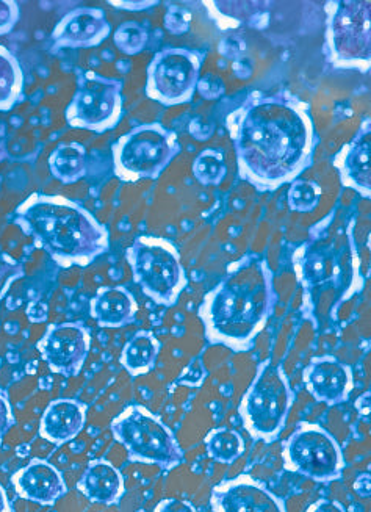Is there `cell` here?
I'll list each match as a JSON object with an SVG mask.
<instances>
[{"instance_id":"25","label":"cell","mask_w":371,"mask_h":512,"mask_svg":"<svg viewBox=\"0 0 371 512\" xmlns=\"http://www.w3.org/2000/svg\"><path fill=\"white\" fill-rule=\"evenodd\" d=\"M206 448L210 458L220 464H232L245 451V440L240 433L227 428L210 431L206 437Z\"/></svg>"},{"instance_id":"10","label":"cell","mask_w":371,"mask_h":512,"mask_svg":"<svg viewBox=\"0 0 371 512\" xmlns=\"http://www.w3.org/2000/svg\"><path fill=\"white\" fill-rule=\"evenodd\" d=\"M201 65V55L185 47L157 52L148 66V98L166 107L190 102L201 79Z\"/></svg>"},{"instance_id":"32","label":"cell","mask_w":371,"mask_h":512,"mask_svg":"<svg viewBox=\"0 0 371 512\" xmlns=\"http://www.w3.org/2000/svg\"><path fill=\"white\" fill-rule=\"evenodd\" d=\"M19 267L13 260H0V300L4 298L11 282L18 276Z\"/></svg>"},{"instance_id":"13","label":"cell","mask_w":371,"mask_h":512,"mask_svg":"<svg viewBox=\"0 0 371 512\" xmlns=\"http://www.w3.org/2000/svg\"><path fill=\"white\" fill-rule=\"evenodd\" d=\"M212 508L215 512H287L281 498L249 475L213 487Z\"/></svg>"},{"instance_id":"12","label":"cell","mask_w":371,"mask_h":512,"mask_svg":"<svg viewBox=\"0 0 371 512\" xmlns=\"http://www.w3.org/2000/svg\"><path fill=\"white\" fill-rule=\"evenodd\" d=\"M90 348V332L80 323L49 326L38 342V350L47 367L66 378L79 375Z\"/></svg>"},{"instance_id":"36","label":"cell","mask_w":371,"mask_h":512,"mask_svg":"<svg viewBox=\"0 0 371 512\" xmlns=\"http://www.w3.org/2000/svg\"><path fill=\"white\" fill-rule=\"evenodd\" d=\"M47 314H49L47 304L41 303V301H35L27 307V317L32 323H43L47 320Z\"/></svg>"},{"instance_id":"35","label":"cell","mask_w":371,"mask_h":512,"mask_svg":"<svg viewBox=\"0 0 371 512\" xmlns=\"http://www.w3.org/2000/svg\"><path fill=\"white\" fill-rule=\"evenodd\" d=\"M154 512H198L195 506L185 500H177V498H168L157 505Z\"/></svg>"},{"instance_id":"40","label":"cell","mask_w":371,"mask_h":512,"mask_svg":"<svg viewBox=\"0 0 371 512\" xmlns=\"http://www.w3.org/2000/svg\"><path fill=\"white\" fill-rule=\"evenodd\" d=\"M356 409L361 412V414H368V412H370V392L362 395V397L356 401Z\"/></svg>"},{"instance_id":"34","label":"cell","mask_w":371,"mask_h":512,"mask_svg":"<svg viewBox=\"0 0 371 512\" xmlns=\"http://www.w3.org/2000/svg\"><path fill=\"white\" fill-rule=\"evenodd\" d=\"M13 425H15V417L11 412L10 403H8L5 395L0 394V444H2L5 434L10 431Z\"/></svg>"},{"instance_id":"16","label":"cell","mask_w":371,"mask_h":512,"mask_svg":"<svg viewBox=\"0 0 371 512\" xmlns=\"http://www.w3.org/2000/svg\"><path fill=\"white\" fill-rule=\"evenodd\" d=\"M335 168L345 187L353 188L359 195H371V130L370 121L361 127L356 137L343 146L335 157Z\"/></svg>"},{"instance_id":"2","label":"cell","mask_w":371,"mask_h":512,"mask_svg":"<svg viewBox=\"0 0 371 512\" xmlns=\"http://www.w3.org/2000/svg\"><path fill=\"white\" fill-rule=\"evenodd\" d=\"M276 301L267 262L245 260L204 296L199 317L207 339L234 351L249 350L270 320Z\"/></svg>"},{"instance_id":"14","label":"cell","mask_w":371,"mask_h":512,"mask_svg":"<svg viewBox=\"0 0 371 512\" xmlns=\"http://www.w3.org/2000/svg\"><path fill=\"white\" fill-rule=\"evenodd\" d=\"M110 32L112 26L102 8L80 7L58 22L52 41L55 47H94L109 37Z\"/></svg>"},{"instance_id":"31","label":"cell","mask_w":371,"mask_h":512,"mask_svg":"<svg viewBox=\"0 0 371 512\" xmlns=\"http://www.w3.org/2000/svg\"><path fill=\"white\" fill-rule=\"evenodd\" d=\"M206 376V367H204V364H202L199 359H196V361L188 365L187 370L182 373L181 378L177 379V383L185 384V386L190 387H198L199 384L206 379Z\"/></svg>"},{"instance_id":"22","label":"cell","mask_w":371,"mask_h":512,"mask_svg":"<svg viewBox=\"0 0 371 512\" xmlns=\"http://www.w3.org/2000/svg\"><path fill=\"white\" fill-rule=\"evenodd\" d=\"M160 342L149 331H140L135 334L121 353V364L132 376L146 375L154 368L159 357Z\"/></svg>"},{"instance_id":"6","label":"cell","mask_w":371,"mask_h":512,"mask_svg":"<svg viewBox=\"0 0 371 512\" xmlns=\"http://www.w3.org/2000/svg\"><path fill=\"white\" fill-rule=\"evenodd\" d=\"M112 431L126 448L130 461L154 464L165 470L184 462V451L173 431L143 406H129L113 420Z\"/></svg>"},{"instance_id":"15","label":"cell","mask_w":371,"mask_h":512,"mask_svg":"<svg viewBox=\"0 0 371 512\" xmlns=\"http://www.w3.org/2000/svg\"><path fill=\"white\" fill-rule=\"evenodd\" d=\"M304 384L315 400L339 404L348 398L354 386L353 370L332 356L317 357L304 370Z\"/></svg>"},{"instance_id":"37","label":"cell","mask_w":371,"mask_h":512,"mask_svg":"<svg viewBox=\"0 0 371 512\" xmlns=\"http://www.w3.org/2000/svg\"><path fill=\"white\" fill-rule=\"evenodd\" d=\"M307 512H346V509L343 508L342 503L335 500H318L307 509Z\"/></svg>"},{"instance_id":"19","label":"cell","mask_w":371,"mask_h":512,"mask_svg":"<svg viewBox=\"0 0 371 512\" xmlns=\"http://www.w3.org/2000/svg\"><path fill=\"white\" fill-rule=\"evenodd\" d=\"M134 295L121 285L102 287L90 303V314L102 328H123L137 317Z\"/></svg>"},{"instance_id":"29","label":"cell","mask_w":371,"mask_h":512,"mask_svg":"<svg viewBox=\"0 0 371 512\" xmlns=\"http://www.w3.org/2000/svg\"><path fill=\"white\" fill-rule=\"evenodd\" d=\"M163 22H165V29L168 32L173 35H182L190 29L191 13L181 5H170L166 10Z\"/></svg>"},{"instance_id":"23","label":"cell","mask_w":371,"mask_h":512,"mask_svg":"<svg viewBox=\"0 0 371 512\" xmlns=\"http://www.w3.org/2000/svg\"><path fill=\"white\" fill-rule=\"evenodd\" d=\"M87 149L73 141L62 143L49 157V170L57 181L74 184L87 174Z\"/></svg>"},{"instance_id":"5","label":"cell","mask_w":371,"mask_h":512,"mask_svg":"<svg viewBox=\"0 0 371 512\" xmlns=\"http://www.w3.org/2000/svg\"><path fill=\"white\" fill-rule=\"evenodd\" d=\"M115 174L121 181L157 179L181 152L174 130L160 123L141 124L119 138L112 148Z\"/></svg>"},{"instance_id":"11","label":"cell","mask_w":371,"mask_h":512,"mask_svg":"<svg viewBox=\"0 0 371 512\" xmlns=\"http://www.w3.org/2000/svg\"><path fill=\"white\" fill-rule=\"evenodd\" d=\"M123 115V82L98 73H85L66 109L69 126L105 132Z\"/></svg>"},{"instance_id":"27","label":"cell","mask_w":371,"mask_h":512,"mask_svg":"<svg viewBox=\"0 0 371 512\" xmlns=\"http://www.w3.org/2000/svg\"><path fill=\"white\" fill-rule=\"evenodd\" d=\"M113 41L124 55H138L148 46L149 32L140 22L127 21L115 30Z\"/></svg>"},{"instance_id":"33","label":"cell","mask_w":371,"mask_h":512,"mask_svg":"<svg viewBox=\"0 0 371 512\" xmlns=\"http://www.w3.org/2000/svg\"><path fill=\"white\" fill-rule=\"evenodd\" d=\"M18 21V5L13 2H0V33L10 32Z\"/></svg>"},{"instance_id":"28","label":"cell","mask_w":371,"mask_h":512,"mask_svg":"<svg viewBox=\"0 0 371 512\" xmlns=\"http://www.w3.org/2000/svg\"><path fill=\"white\" fill-rule=\"evenodd\" d=\"M321 199V187L315 181L296 179L290 184L287 204L293 212L307 213L317 209Z\"/></svg>"},{"instance_id":"8","label":"cell","mask_w":371,"mask_h":512,"mask_svg":"<svg viewBox=\"0 0 371 512\" xmlns=\"http://www.w3.org/2000/svg\"><path fill=\"white\" fill-rule=\"evenodd\" d=\"M326 21L329 62L365 73L371 63V2H331Z\"/></svg>"},{"instance_id":"1","label":"cell","mask_w":371,"mask_h":512,"mask_svg":"<svg viewBox=\"0 0 371 512\" xmlns=\"http://www.w3.org/2000/svg\"><path fill=\"white\" fill-rule=\"evenodd\" d=\"M238 173L262 192L292 184L312 162L309 107L290 93H257L227 116Z\"/></svg>"},{"instance_id":"7","label":"cell","mask_w":371,"mask_h":512,"mask_svg":"<svg viewBox=\"0 0 371 512\" xmlns=\"http://www.w3.org/2000/svg\"><path fill=\"white\" fill-rule=\"evenodd\" d=\"M293 403V390L284 370L271 362L262 364L249 387L240 417L251 436L271 442L281 434Z\"/></svg>"},{"instance_id":"9","label":"cell","mask_w":371,"mask_h":512,"mask_svg":"<svg viewBox=\"0 0 371 512\" xmlns=\"http://www.w3.org/2000/svg\"><path fill=\"white\" fill-rule=\"evenodd\" d=\"M285 469L310 480L328 483L337 480L345 467L342 448L321 426L304 423L285 442L282 450Z\"/></svg>"},{"instance_id":"4","label":"cell","mask_w":371,"mask_h":512,"mask_svg":"<svg viewBox=\"0 0 371 512\" xmlns=\"http://www.w3.org/2000/svg\"><path fill=\"white\" fill-rule=\"evenodd\" d=\"M135 284L159 306L171 307L188 284L176 246L166 238L138 237L126 251Z\"/></svg>"},{"instance_id":"3","label":"cell","mask_w":371,"mask_h":512,"mask_svg":"<svg viewBox=\"0 0 371 512\" xmlns=\"http://www.w3.org/2000/svg\"><path fill=\"white\" fill-rule=\"evenodd\" d=\"M16 223L62 267H85L109 249V232L93 213L63 196L33 195Z\"/></svg>"},{"instance_id":"26","label":"cell","mask_w":371,"mask_h":512,"mask_svg":"<svg viewBox=\"0 0 371 512\" xmlns=\"http://www.w3.org/2000/svg\"><path fill=\"white\" fill-rule=\"evenodd\" d=\"M193 174H195L196 181L206 187H217V185L223 184L227 174L223 151L206 149V151L199 152V156L193 162Z\"/></svg>"},{"instance_id":"30","label":"cell","mask_w":371,"mask_h":512,"mask_svg":"<svg viewBox=\"0 0 371 512\" xmlns=\"http://www.w3.org/2000/svg\"><path fill=\"white\" fill-rule=\"evenodd\" d=\"M196 91L201 94L202 98L207 99V101H217V99L223 96L226 87H224V82L220 77L207 74V76L199 79Z\"/></svg>"},{"instance_id":"20","label":"cell","mask_w":371,"mask_h":512,"mask_svg":"<svg viewBox=\"0 0 371 512\" xmlns=\"http://www.w3.org/2000/svg\"><path fill=\"white\" fill-rule=\"evenodd\" d=\"M77 487L91 502L115 505L124 494L123 475L109 461H93L88 464Z\"/></svg>"},{"instance_id":"24","label":"cell","mask_w":371,"mask_h":512,"mask_svg":"<svg viewBox=\"0 0 371 512\" xmlns=\"http://www.w3.org/2000/svg\"><path fill=\"white\" fill-rule=\"evenodd\" d=\"M24 76L15 55L0 46V110H10L18 102Z\"/></svg>"},{"instance_id":"39","label":"cell","mask_w":371,"mask_h":512,"mask_svg":"<svg viewBox=\"0 0 371 512\" xmlns=\"http://www.w3.org/2000/svg\"><path fill=\"white\" fill-rule=\"evenodd\" d=\"M371 476L370 473H362L361 476H357L354 481V491L361 495L362 498H370L371 494Z\"/></svg>"},{"instance_id":"18","label":"cell","mask_w":371,"mask_h":512,"mask_svg":"<svg viewBox=\"0 0 371 512\" xmlns=\"http://www.w3.org/2000/svg\"><path fill=\"white\" fill-rule=\"evenodd\" d=\"M87 420V406L77 400L52 401L44 411L40 434L52 444L62 445L79 436Z\"/></svg>"},{"instance_id":"38","label":"cell","mask_w":371,"mask_h":512,"mask_svg":"<svg viewBox=\"0 0 371 512\" xmlns=\"http://www.w3.org/2000/svg\"><path fill=\"white\" fill-rule=\"evenodd\" d=\"M232 68H234L235 76L243 80L249 79L251 74H253V62L248 57L237 58Z\"/></svg>"},{"instance_id":"17","label":"cell","mask_w":371,"mask_h":512,"mask_svg":"<svg viewBox=\"0 0 371 512\" xmlns=\"http://www.w3.org/2000/svg\"><path fill=\"white\" fill-rule=\"evenodd\" d=\"M22 498L40 505H52L68 491L62 473L52 464L33 459L11 478Z\"/></svg>"},{"instance_id":"21","label":"cell","mask_w":371,"mask_h":512,"mask_svg":"<svg viewBox=\"0 0 371 512\" xmlns=\"http://www.w3.org/2000/svg\"><path fill=\"white\" fill-rule=\"evenodd\" d=\"M298 271L299 281L307 293L337 278L339 260L332 245H314L304 249Z\"/></svg>"},{"instance_id":"41","label":"cell","mask_w":371,"mask_h":512,"mask_svg":"<svg viewBox=\"0 0 371 512\" xmlns=\"http://www.w3.org/2000/svg\"><path fill=\"white\" fill-rule=\"evenodd\" d=\"M0 512H11L7 494H5L4 487L2 486H0Z\"/></svg>"}]
</instances>
